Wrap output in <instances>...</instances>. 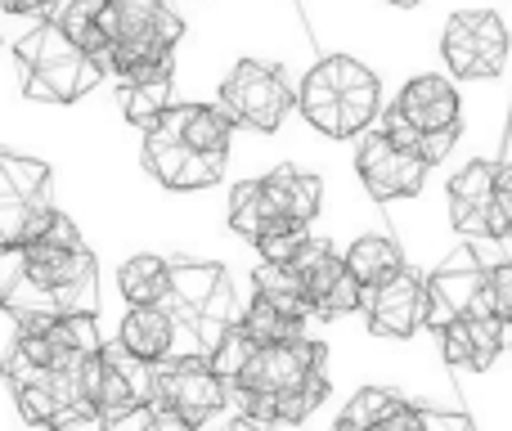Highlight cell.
<instances>
[{"label":"cell","instance_id":"cell-1","mask_svg":"<svg viewBox=\"0 0 512 431\" xmlns=\"http://www.w3.org/2000/svg\"><path fill=\"white\" fill-rule=\"evenodd\" d=\"M328 396V346L297 337L279 346H256L230 382V400L239 414L265 427L306 423Z\"/></svg>","mask_w":512,"mask_h":431},{"label":"cell","instance_id":"cell-2","mask_svg":"<svg viewBox=\"0 0 512 431\" xmlns=\"http://www.w3.org/2000/svg\"><path fill=\"white\" fill-rule=\"evenodd\" d=\"M162 310L176 324V355H189V360H212L221 337L239 324L230 274L212 261L171 265V292Z\"/></svg>","mask_w":512,"mask_h":431},{"label":"cell","instance_id":"cell-3","mask_svg":"<svg viewBox=\"0 0 512 431\" xmlns=\"http://www.w3.org/2000/svg\"><path fill=\"white\" fill-rule=\"evenodd\" d=\"M18 261H23V270L41 288H50L59 297L68 319L99 310V265H95V252H86V243H81L72 216L54 212L50 225L41 229V238L18 247Z\"/></svg>","mask_w":512,"mask_h":431},{"label":"cell","instance_id":"cell-4","mask_svg":"<svg viewBox=\"0 0 512 431\" xmlns=\"http://www.w3.org/2000/svg\"><path fill=\"white\" fill-rule=\"evenodd\" d=\"M14 59L23 63V95L41 99V104H77L104 77V68L90 54H81L54 18L50 23L41 18L32 32L18 36Z\"/></svg>","mask_w":512,"mask_h":431},{"label":"cell","instance_id":"cell-5","mask_svg":"<svg viewBox=\"0 0 512 431\" xmlns=\"http://www.w3.org/2000/svg\"><path fill=\"white\" fill-rule=\"evenodd\" d=\"M450 216L459 234L508 238L512 234V167H504V162H468L450 180Z\"/></svg>","mask_w":512,"mask_h":431},{"label":"cell","instance_id":"cell-6","mask_svg":"<svg viewBox=\"0 0 512 431\" xmlns=\"http://www.w3.org/2000/svg\"><path fill=\"white\" fill-rule=\"evenodd\" d=\"M81 391L86 400L108 418V427L140 418V409L153 396V364H140L135 355H126L122 346H108L99 355H90L81 364Z\"/></svg>","mask_w":512,"mask_h":431},{"label":"cell","instance_id":"cell-7","mask_svg":"<svg viewBox=\"0 0 512 431\" xmlns=\"http://www.w3.org/2000/svg\"><path fill=\"white\" fill-rule=\"evenodd\" d=\"M292 108V86L283 81L279 68L270 63L243 59L230 77L221 81V113L230 117L234 126H248V131H279V122Z\"/></svg>","mask_w":512,"mask_h":431},{"label":"cell","instance_id":"cell-8","mask_svg":"<svg viewBox=\"0 0 512 431\" xmlns=\"http://www.w3.org/2000/svg\"><path fill=\"white\" fill-rule=\"evenodd\" d=\"M149 405H167V409H176V414H185L194 427H203L230 405V387H225V378L207 360L171 355V360L153 364Z\"/></svg>","mask_w":512,"mask_h":431},{"label":"cell","instance_id":"cell-9","mask_svg":"<svg viewBox=\"0 0 512 431\" xmlns=\"http://www.w3.org/2000/svg\"><path fill=\"white\" fill-rule=\"evenodd\" d=\"M441 54L454 77H499L508 63V27L495 9H459L445 23Z\"/></svg>","mask_w":512,"mask_h":431},{"label":"cell","instance_id":"cell-10","mask_svg":"<svg viewBox=\"0 0 512 431\" xmlns=\"http://www.w3.org/2000/svg\"><path fill=\"white\" fill-rule=\"evenodd\" d=\"M292 270H297L301 283H306L310 319H342V315H355V310L364 306V288L351 279L342 252H333V247L319 243V238H306V247L297 252Z\"/></svg>","mask_w":512,"mask_h":431},{"label":"cell","instance_id":"cell-11","mask_svg":"<svg viewBox=\"0 0 512 431\" xmlns=\"http://www.w3.org/2000/svg\"><path fill=\"white\" fill-rule=\"evenodd\" d=\"M364 310H369L373 337H400L405 342L432 319V288L414 270H400L396 279H387L382 288H373L364 297Z\"/></svg>","mask_w":512,"mask_h":431},{"label":"cell","instance_id":"cell-12","mask_svg":"<svg viewBox=\"0 0 512 431\" xmlns=\"http://www.w3.org/2000/svg\"><path fill=\"white\" fill-rule=\"evenodd\" d=\"M355 171H360L364 189H369L378 203H396V198H414L427 180V162L418 153H405L387 140V135H364L360 153H355Z\"/></svg>","mask_w":512,"mask_h":431},{"label":"cell","instance_id":"cell-13","mask_svg":"<svg viewBox=\"0 0 512 431\" xmlns=\"http://www.w3.org/2000/svg\"><path fill=\"white\" fill-rule=\"evenodd\" d=\"M104 36L108 45L144 41L153 50L176 54L180 36H185V18L162 0H104Z\"/></svg>","mask_w":512,"mask_h":431},{"label":"cell","instance_id":"cell-14","mask_svg":"<svg viewBox=\"0 0 512 431\" xmlns=\"http://www.w3.org/2000/svg\"><path fill=\"white\" fill-rule=\"evenodd\" d=\"M319 68H324V77L333 81L337 104H342V140H360V135H369L373 117L382 113L378 72H369L360 59H351V54L319 59Z\"/></svg>","mask_w":512,"mask_h":431},{"label":"cell","instance_id":"cell-15","mask_svg":"<svg viewBox=\"0 0 512 431\" xmlns=\"http://www.w3.org/2000/svg\"><path fill=\"white\" fill-rule=\"evenodd\" d=\"M144 167L153 180H162L167 189H207L225 176V158H203V153H189L185 144L171 131L153 126L144 135Z\"/></svg>","mask_w":512,"mask_h":431},{"label":"cell","instance_id":"cell-16","mask_svg":"<svg viewBox=\"0 0 512 431\" xmlns=\"http://www.w3.org/2000/svg\"><path fill=\"white\" fill-rule=\"evenodd\" d=\"M396 113L405 117L418 135L450 131V126H459V90H454L445 77H436V72L409 77L405 90H400V99H396Z\"/></svg>","mask_w":512,"mask_h":431},{"label":"cell","instance_id":"cell-17","mask_svg":"<svg viewBox=\"0 0 512 431\" xmlns=\"http://www.w3.org/2000/svg\"><path fill=\"white\" fill-rule=\"evenodd\" d=\"M441 351L459 369H490L504 351V324L499 319H445L441 324Z\"/></svg>","mask_w":512,"mask_h":431},{"label":"cell","instance_id":"cell-18","mask_svg":"<svg viewBox=\"0 0 512 431\" xmlns=\"http://www.w3.org/2000/svg\"><path fill=\"white\" fill-rule=\"evenodd\" d=\"M162 131H171L189 153H203V158H230V135L234 122L212 104H185V108H171L162 117Z\"/></svg>","mask_w":512,"mask_h":431},{"label":"cell","instance_id":"cell-19","mask_svg":"<svg viewBox=\"0 0 512 431\" xmlns=\"http://www.w3.org/2000/svg\"><path fill=\"white\" fill-rule=\"evenodd\" d=\"M117 346L140 364H162L176 355V324L162 306H131L117 328Z\"/></svg>","mask_w":512,"mask_h":431},{"label":"cell","instance_id":"cell-20","mask_svg":"<svg viewBox=\"0 0 512 431\" xmlns=\"http://www.w3.org/2000/svg\"><path fill=\"white\" fill-rule=\"evenodd\" d=\"M230 229L256 247L261 238L279 234V229H301V225H288V220H283V212L270 198V189H265V180H243V185H234V194H230Z\"/></svg>","mask_w":512,"mask_h":431},{"label":"cell","instance_id":"cell-21","mask_svg":"<svg viewBox=\"0 0 512 431\" xmlns=\"http://www.w3.org/2000/svg\"><path fill=\"white\" fill-rule=\"evenodd\" d=\"M265 189H270V198L283 212V220H288V225H301V229H306L310 220L319 216V207H324V185H319V176L297 171V167L270 171V176H265Z\"/></svg>","mask_w":512,"mask_h":431},{"label":"cell","instance_id":"cell-22","mask_svg":"<svg viewBox=\"0 0 512 431\" xmlns=\"http://www.w3.org/2000/svg\"><path fill=\"white\" fill-rule=\"evenodd\" d=\"M0 207H50V167L0 149Z\"/></svg>","mask_w":512,"mask_h":431},{"label":"cell","instance_id":"cell-23","mask_svg":"<svg viewBox=\"0 0 512 431\" xmlns=\"http://www.w3.org/2000/svg\"><path fill=\"white\" fill-rule=\"evenodd\" d=\"M342 261H346V270H351V279L364 288V297L405 270V256H400V247L391 243V238H382V234L355 238L351 252H342Z\"/></svg>","mask_w":512,"mask_h":431},{"label":"cell","instance_id":"cell-24","mask_svg":"<svg viewBox=\"0 0 512 431\" xmlns=\"http://www.w3.org/2000/svg\"><path fill=\"white\" fill-rule=\"evenodd\" d=\"M117 288H122V297L131 301V306H162L171 292V261H162V256H153V252L131 256V261H122V270H117Z\"/></svg>","mask_w":512,"mask_h":431},{"label":"cell","instance_id":"cell-25","mask_svg":"<svg viewBox=\"0 0 512 431\" xmlns=\"http://www.w3.org/2000/svg\"><path fill=\"white\" fill-rule=\"evenodd\" d=\"M54 23L63 27V36H68L81 54H90V59L104 68V54H108L104 0H63V9H59V18H54Z\"/></svg>","mask_w":512,"mask_h":431},{"label":"cell","instance_id":"cell-26","mask_svg":"<svg viewBox=\"0 0 512 431\" xmlns=\"http://www.w3.org/2000/svg\"><path fill=\"white\" fill-rule=\"evenodd\" d=\"M297 108H301V117H306V122L315 126L319 135H333V140H342V104H337V90H333V81L324 77V68H319V63L306 72V77H301Z\"/></svg>","mask_w":512,"mask_h":431},{"label":"cell","instance_id":"cell-27","mask_svg":"<svg viewBox=\"0 0 512 431\" xmlns=\"http://www.w3.org/2000/svg\"><path fill=\"white\" fill-rule=\"evenodd\" d=\"M122 113H126V122L149 135L153 126L171 113V72H158V77H144V81H126Z\"/></svg>","mask_w":512,"mask_h":431},{"label":"cell","instance_id":"cell-28","mask_svg":"<svg viewBox=\"0 0 512 431\" xmlns=\"http://www.w3.org/2000/svg\"><path fill=\"white\" fill-rule=\"evenodd\" d=\"M252 288L261 301H270V306H279L283 315L292 319H310V306H306V283H301V274L292 270V265H256L252 270Z\"/></svg>","mask_w":512,"mask_h":431},{"label":"cell","instance_id":"cell-29","mask_svg":"<svg viewBox=\"0 0 512 431\" xmlns=\"http://www.w3.org/2000/svg\"><path fill=\"white\" fill-rule=\"evenodd\" d=\"M239 328L248 333L252 346H279V342H297V337H306L301 328H306V319H292L283 315L279 306H270V301L252 297L248 310L239 315Z\"/></svg>","mask_w":512,"mask_h":431},{"label":"cell","instance_id":"cell-30","mask_svg":"<svg viewBox=\"0 0 512 431\" xmlns=\"http://www.w3.org/2000/svg\"><path fill=\"white\" fill-rule=\"evenodd\" d=\"M405 405V396L400 391H387V387H364L351 396V405L342 409V418L333 423V431H373L382 423V418L391 414V409Z\"/></svg>","mask_w":512,"mask_h":431},{"label":"cell","instance_id":"cell-31","mask_svg":"<svg viewBox=\"0 0 512 431\" xmlns=\"http://www.w3.org/2000/svg\"><path fill=\"white\" fill-rule=\"evenodd\" d=\"M486 297H490V315L499 324H512V261L486 265Z\"/></svg>","mask_w":512,"mask_h":431},{"label":"cell","instance_id":"cell-32","mask_svg":"<svg viewBox=\"0 0 512 431\" xmlns=\"http://www.w3.org/2000/svg\"><path fill=\"white\" fill-rule=\"evenodd\" d=\"M45 431H113V427H108V418L99 414L90 400H72V405H63L59 414H54V423Z\"/></svg>","mask_w":512,"mask_h":431},{"label":"cell","instance_id":"cell-33","mask_svg":"<svg viewBox=\"0 0 512 431\" xmlns=\"http://www.w3.org/2000/svg\"><path fill=\"white\" fill-rule=\"evenodd\" d=\"M301 247H306V229H279V234L261 238V243H256V252H261L265 265H292Z\"/></svg>","mask_w":512,"mask_h":431},{"label":"cell","instance_id":"cell-34","mask_svg":"<svg viewBox=\"0 0 512 431\" xmlns=\"http://www.w3.org/2000/svg\"><path fill=\"white\" fill-rule=\"evenodd\" d=\"M135 423H140V431H198L185 414H176V409H167V405H144Z\"/></svg>","mask_w":512,"mask_h":431},{"label":"cell","instance_id":"cell-35","mask_svg":"<svg viewBox=\"0 0 512 431\" xmlns=\"http://www.w3.org/2000/svg\"><path fill=\"white\" fill-rule=\"evenodd\" d=\"M382 135H387L396 149H405V153H418V144H423V135H418L414 126L396 113V108H387V113H382Z\"/></svg>","mask_w":512,"mask_h":431},{"label":"cell","instance_id":"cell-36","mask_svg":"<svg viewBox=\"0 0 512 431\" xmlns=\"http://www.w3.org/2000/svg\"><path fill=\"white\" fill-rule=\"evenodd\" d=\"M427 418H432V414H423L418 405H409V400H405V405L391 409V414L382 418L373 431H427Z\"/></svg>","mask_w":512,"mask_h":431},{"label":"cell","instance_id":"cell-37","mask_svg":"<svg viewBox=\"0 0 512 431\" xmlns=\"http://www.w3.org/2000/svg\"><path fill=\"white\" fill-rule=\"evenodd\" d=\"M454 140H459V126H450V131H432V135H423V144H418V158H423L427 167H436V162H441L445 153L454 149Z\"/></svg>","mask_w":512,"mask_h":431},{"label":"cell","instance_id":"cell-38","mask_svg":"<svg viewBox=\"0 0 512 431\" xmlns=\"http://www.w3.org/2000/svg\"><path fill=\"white\" fill-rule=\"evenodd\" d=\"M59 0H0V9L5 14H45V9H54Z\"/></svg>","mask_w":512,"mask_h":431},{"label":"cell","instance_id":"cell-39","mask_svg":"<svg viewBox=\"0 0 512 431\" xmlns=\"http://www.w3.org/2000/svg\"><path fill=\"white\" fill-rule=\"evenodd\" d=\"M427 431H472L463 418H445V414H436V418H427Z\"/></svg>","mask_w":512,"mask_h":431},{"label":"cell","instance_id":"cell-40","mask_svg":"<svg viewBox=\"0 0 512 431\" xmlns=\"http://www.w3.org/2000/svg\"><path fill=\"white\" fill-rule=\"evenodd\" d=\"M221 431H274V427L256 423V418H248V414H234V418H230V423H225Z\"/></svg>","mask_w":512,"mask_h":431},{"label":"cell","instance_id":"cell-41","mask_svg":"<svg viewBox=\"0 0 512 431\" xmlns=\"http://www.w3.org/2000/svg\"><path fill=\"white\" fill-rule=\"evenodd\" d=\"M387 5H400V9H414V5H423V0H387Z\"/></svg>","mask_w":512,"mask_h":431},{"label":"cell","instance_id":"cell-42","mask_svg":"<svg viewBox=\"0 0 512 431\" xmlns=\"http://www.w3.org/2000/svg\"><path fill=\"white\" fill-rule=\"evenodd\" d=\"M504 351H512V324H504Z\"/></svg>","mask_w":512,"mask_h":431}]
</instances>
